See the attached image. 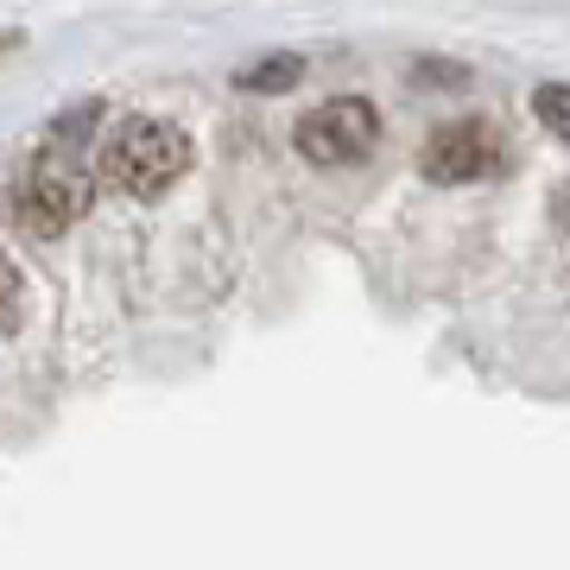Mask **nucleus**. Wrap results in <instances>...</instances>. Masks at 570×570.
I'll return each instance as SVG.
<instances>
[{"label": "nucleus", "instance_id": "nucleus-1", "mask_svg": "<svg viewBox=\"0 0 570 570\" xmlns=\"http://www.w3.org/2000/svg\"><path fill=\"white\" fill-rule=\"evenodd\" d=\"M96 204V184L77 165V146H51L45 140L32 159H26L20 184H13V216H20L26 235H63L70 223H82Z\"/></svg>", "mask_w": 570, "mask_h": 570}, {"label": "nucleus", "instance_id": "nucleus-2", "mask_svg": "<svg viewBox=\"0 0 570 570\" xmlns=\"http://www.w3.org/2000/svg\"><path fill=\"white\" fill-rule=\"evenodd\" d=\"M102 171L115 190L127 197H159L171 184L190 171V140H184V127L171 121H146V115H127L102 146Z\"/></svg>", "mask_w": 570, "mask_h": 570}, {"label": "nucleus", "instance_id": "nucleus-3", "mask_svg": "<svg viewBox=\"0 0 570 570\" xmlns=\"http://www.w3.org/2000/svg\"><path fill=\"white\" fill-rule=\"evenodd\" d=\"M501 165H508V140H501V127L482 121V115L444 121L425 140V153H419V171H425L431 184H482V178H494Z\"/></svg>", "mask_w": 570, "mask_h": 570}, {"label": "nucleus", "instance_id": "nucleus-4", "mask_svg": "<svg viewBox=\"0 0 570 570\" xmlns=\"http://www.w3.org/2000/svg\"><path fill=\"white\" fill-rule=\"evenodd\" d=\"M374 146H381V108L362 96H336L298 121V153L311 165H362Z\"/></svg>", "mask_w": 570, "mask_h": 570}, {"label": "nucleus", "instance_id": "nucleus-5", "mask_svg": "<svg viewBox=\"0 0 570 570\" xmlns=\"http://www.w3.org/2000/svg\"><path fill=\"white\" fill-rule=\"evenodd\" d=\"M235 82H242L247 96H279L292 82H305V58H298V51H273V58H261V63H242Z\"/></svg>", "mask_w": 570, "mask_h": 570}, {"label": "nucleus", "instance_id": "nucleus-6", "mask_svg": "<svg viewBox=\"0 0 570 570\" xmlns=\"http://www.w3.org/2000/svg\"><path fill=\"white\" fill-rule=\"evenodd\" d=\"M532 115H539L546 134L570 140V82H539V89H532Z\"/></svg>", "mask_w": 570, "mask_h": 570}, {"label": "nucleus", "instance_id": "nucleus-7", "mask_svg": "<svg viewBox=\"0 0 570 570\" xmlns=\"http://www.w3.org/2000/svg\"><path fill=\"white\" fill-rule=\"evenodd\" d=\"M96 121H102V102H77V108H63L58 121H51V146H77Z\"/></svg>", "mask_w": 570, "mask_h": 570}, {"label": "nucleus", "instance_id": "nucleus-8", "mask_svg": "<svg viewBox=\"0 0 570 570\" xmlns=\"http://www.w3.org/2000/svg\"><path fill=\"white\" fill-rule=\"evenodd\" d=\"M412 77H431V89H450V82H463V70H456V63H412Z\"/></svg>", "mask_w": 570, "mask_h": 570}, {"label": "nucleus", "instance_id": "nucleus-9", "mask_svg": "<svg viewBox=\"0 0 570 570\" xmlns=\"http://www.w3.org/2000/svg\"><path fill=\"white\" fill-rule=\"evenodd\" d=\"M13 292H20V273H13V261H0V317L13 311Z\"/></svg>", "mask_w": 570, "mask_h": 570}]
</instances>
